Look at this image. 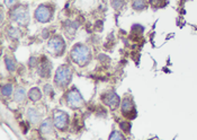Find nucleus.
<instances>
[{"label": "nucleus", "instance_id": "9b49d317", "mask_svg": "<svg viewBox=\"0 0 197 140\" xmlns=\"http://www.w3.org/2000/svg\"><path fill=\"white\" fill-rule=\"evenodd\" d=\"M27 118H28L30 122L35 123V124H37L38 122L41 121V114L35 109H28V111H27Z\"/></svg>", "mask_w": 197, "mask_h": 140}, {"label": "nucleus", "instance_id": "1a4fd4ad", "mask_svg": "<svg viewBox=\"0 0 197 140\" xmlns=\"http://www.w3.org/2000/svg\"><path fill=\"white\" fill-rule=\"evenodd\" d=\"M122 112L123 114L128 115V113H135V110H134V104L133 101L131 97H125L123 100L122 103Z\"/></svg>", "mask_w": 197, "mask_h": 140}, {"label": "nucleus", "instance_id": "b1692460", "mask_svg": "<svg viewBox=\"0 0 197 140\" xmlns=\"http://www.w3.org/2000/svg\"><path fill=\"white\" fill-rule=\"evenodd\" d=\"M52 93H53V89H52V87L50 85H46L44 87V94H46V95H52Z\"/></svg>", "mask_w": 197, "mask_h": 140}, {"label": "nucleus", "instance_id": "2eb2a0df", "mask_svg": "<svg viewBox=\"0 0 197 140\" xmlns=\"http://www.w3.org/2000/svg\"><path fill=\"white\" fill-rule=\"evenodd\" d=\"M6 66H7V69L9 71H14L16 69V62L14 61V59H11L9 57L6 58Z\"/></svg>", "mask_w": 197, "mask_h": 140}, {"label": "nucleus", "instance_id": "423d86ee", "mask_svg": "<svg viewBox=\"0 0 197 140\" xmlns=\"http://www.w3.org/2000/svg\"><path fill=\"white\" fill-rule=\"evenodd\" d=\"M48 49L50 52H52L54 54H60L61 52H63L64 50V42L60 36H54L51 39V41L48 42Z\"/></svg>", "mask_w": 197, "mask_h": 140}, {"label": "nucleus", "instance_id": "ddd939ff", "mask_svg": "<svg viewBox=\"0 0 197 140\" xmlns=\"http://www.w3.org/2000/svg\"><path fill=\"white\" fill-rule=\"evenodd\" d=\"M28 96H30V98L33 102H36V101H38L42 97V94L38 88H32L30 90V93H28Z\"/></svg>", "mask_w": 197, "mask_h": 140}, {"label": "nucleus", "instance_id": "0eeeda50", "mask_svg": "<svg viewBox=\"0 0 197 140\" xmlns=\"http://www.w3.org/2000/svg\"><path fill=\"white\" fill-rule=\"evenodd\" d=\"M68 122H69V116L64 112H58L54 115V125H55L58 129L60 130L64 129L68 125Z\"/></svg>", "mask_w": 197, "mask_h": 140}, {"label": "nucleus", "instance_id": "f03ea898", "mask_svg": "<svg viewBox=\"0 0 197 140\" xmlns=\"http://www.w3.org/2000/svg\"><path fill=\"white\" fill-rule=\"evenodd\" d=\"M72 72L68 66L60 67L55 72V83L59 86H67L71 79Z\"/></svg>", "mask_w": 197, "mask_h": 140}, {"label": "nucleus", "instance_id": "a211bd4d", "mask_svg": "<svg viewBox=\"0 0 197 140\" xmlns=\"http://www.w3.org/2000/svg\"><path fill=\"white\" fill-rule=\"evenodd\" d=\"M8 35L10 37H12V39H17V37L19 36V30L11 27V28L8 30Z\"/></svg>", "mask_w": 197, "mask_h": 140}, {"label": "nucleus", "instance_id": "9d476101", "mask_svg": "<svg viewBox=\"0 0 197 140\" xmlns=\"http://www.w3.org/2000/svg\"><path fill=\"white\" fill-rule=\"evenodd\" d=\"M50 72H51V63L48 62L46 58H44L42 64L40 66V69H38V74L41 75L42 77L47 78L50 76Z\"/></svg>", "mask_w": 197, "mask_h": 140}, {"label": "nucleus", "instance_id": "dca6fc26", "mask_svg": "<svg viewBox=\"0 0 197 140\" xmlns=\"http://www.w3.org/2000/svg\"><path fill=\"white\" fill-rule=\"evenodd\" d=\"M12 93V86L11 85H5L2 86V89H1V94L4 96H9L11 95Z\"/></svg>", "mask_w": 197, "mask_h": 140}, {"label": "nucleus", "instance_id": "5701e85b", "mask_svg": "<svg viewBox=\"0 0 197 140\" xmlns=\"http://www.w3.org/2000/svg\"><path fill=\"white\" fill-rule=\"evenodd\" d=\"M16 2H17V0H5V5L8 8L12 7L14 5H16Z\"/></svg>", "mask_w": 197, "mask_h": 140}, {"label": "nucleus", "instance_id": "6ab92c4d", "mask_svg": "<svg viewBox=\"0 0 197 140\" xmlns=\"http://www.w3.org/2000/svg\"><path fill=\"white\" fill-rule=\"evenodd\" d=\"M119 127H121V129H122L124 132H130L131 124L128 123V122H125V121L121 122V123H119Z\"/></svg>", "mask_w": 197, "mask_h": 140}, {"label": "nucleus", "instance_id": "20e7f679", "mask_svg": "<svg viewBox=\"0 0 197 140\" xmlns=\"http://www.w3.org/2000/svg\"><path fill=\"white\" fill-rule=\"evenodd\" d=\"M67 102L69 104V106H71L72 109H78L83 104V98L77 89H72L68 93Z\"/></svg>", "mask_w": 197, "mask_h": 140}, {"label": "nucleus", "instance_id": "412c9836", "mask_svg": "<svg viewBox=\"0 0 197 140\" xmlns=\"http://www.w3.org/2000/svg\"><path fill=\"white\" fill-rule=\"evenodd\" d=\"M124 137L121 134V133L118 132V131H113V133L109 136V139L111 140H119V139H123Z\"/></svg>", "mask_w": 197, "mask_h": 140}, {"label": "nucleus", "instance_id": "6e6552de", "mask_svg": "<svg viewBox=\"0 0 197 140\" xmlns=\"http://www.w3.org/2000/svg\"><path fill=\"white\" fill-rule=\"evenodd\" d=\"M103 100L111 109H115V107H117L119 105V97L113 92L108 93L107 95H105L103 97Z\"/></svg>", "mask_w": 197, "mask_h": 140}, {"label": "nucleus", "instance_id": "f257e3e1", "mask_svg": "<svg viewBox=\"0 0 197 140\" xmlns=\"http://www.w3.org/2000/svg\"><path fill=\"white\" fill-rule=\"evenodd\" d=\"M71 59L73 60L76 63H78L80 66H83L88 62L90 58V52L87 46L82 44H77L71 51Z\"/></svg>", "mask_w": 197, "mask_h": 140}, {"label": "nucleus", "instance_id": "f3484780", "mask_svg": "<svg viewBox=\"0 0 197 140\" xmlns=\"http://www.w3.org/2000/svg\"><path fill=\"white\" fill-rule=\"evenodd\" d=\"M133 8L136 10H141L144 8V1L143 0H134L133 1Z\"/></svg>", "mask_w": 197, "mask_h": 140}, {"label": "nucleus", "instance_id": "f8f14e48", "mask_svg": "<svg viewBox=\"0 0 197 140\" xmlns=\"http://www.w3.org/2000/svg\"><path fill=\"white\" fill-rule=\"evenodd\" d=\"M53 130V125H52V122L50 119H46L41 125V132L43 134H50V133L52 132Z\"/></svg>", "mask_w": 197, "mask_h": 140}, {"label": "nucleus", "instance_id": "7ed1b4c3", "mask_svg": "<svg viewBox=\"0 0 197 140\" xmlns=\"http://www.w3.org/2000/svg\"><path fill=\"white\" fill-rule=\"evenodd\" d=\"M11 19L19 24H25L28 20V9L25 6H19L11 13Z\"/></svg>", "mask_w": 197, "mask_h": 140}, {"label": "nucleus", "instance_id": "aec40b11", "mask_svg": "<svg viewBox=\"0 0 197 140\" xmlns=\"http://www.w3.org/2000/svg\"><path fill=\"white\" fill-rule=\"evenodd\" d=\"M78 27V24H75V23H69L67 25V31L69 33H75V31L77 30Z\"/></svg>", "mask_w": 197, "mask_h": 140}, {"label": "nucleus", "instance_id": "4468645a", "mask_svg": "<svg viewBox=\"0 0 197 140\" xmlns=\"http://www.w3.org/2000/svg\"><path fill=\"white\" fill-rule=\"evenodd\" d=\"M26 96V92L24 88H17L15 93V101L16 102H23Z\"/></svg>", "mask_w": 197, "mask_h": 140}, {"label": "nucleus", "instance_id": "4be33fe9", "mask_svg": "<svg viewBox=\"0 0 197 140\" xmlns=\"http://www.w3.org/2000/svg\"><path fill=\"white\" fill-rule=\"evenodd\" d=\"M122 6H123V0H114L113 1V7L116 8V9H119Z\"/></svg>", "mask_w": 197, "mask_h": 140}, {"label": "nucleus", "instance_id": "39448f33", "mask_svg": "<svg viewBox=\"0 0 197 140\" xmlns=\"http://www.w3.org/2000/svg\"><path fill=\"white\" fill-rule=\"evenodd\" d=\"M51 16H52V10H51V8L48 7V6H46V5H41V6H38L37 9L35 10V18L41 23L47 22L48 19L51 18Z\"/></svg>", "mask_w": 197, "mask_h": 140}]
</instances>
